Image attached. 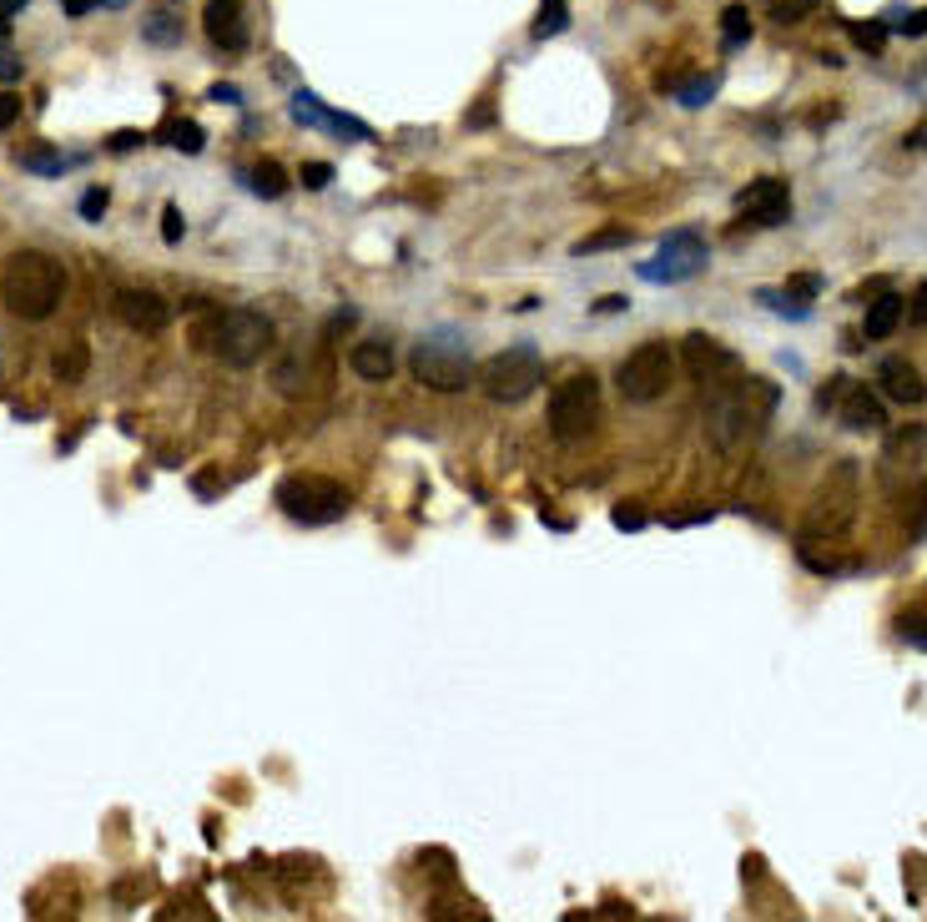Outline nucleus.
<instances>
[{
	"label": "nucleus",
	"instance_id": "412c9836",
	"mask_svg": "<svg viewBox=\"0 0 927 922\" xmlns=\"http://www.w3.org/2000/svg\"><path fill=\"white\" fill-rule=\"evenodd\" d=\"M247 187H252L257 197H283V192H288V172H283L278 162H257L252 177H247Z\"/></svg>",
	"mask_w": 927,
	"mask_h": 922
},
{
	"label": "nucleus",
	"instance_id": "e433bc0d",
	"mask_svg": "<svg viewBox=\"0 0 927 922\" xmlns=\"http://www.w3.org/2000/svg\"><path fill=\"white\" fill-rule=\"evenodd\" d=\"M706 519H716V509H686V514H666V524H671V530H686V524H706Z\"/></svg>",
	"mask_w": 927,
	"mask_h": 922
},
{
	"label": "nucleus",
	"instance_id": "2f4dec72",
	"mask_svg": "<svg viewBox=\"0 0 927 922\" xmlns=\"http://www.w3.org/2000/svg\"><path fill=\"white\" fill-rule=\"evenodd\" d=\"M106 207H111V192H106V187H91V192L81 197V217H86V222H96Z\"/></svg>",
	"mask_w": 927,
	"mask_h": 922
},
{
	"label": "nucleus",
	"instance_id": "c756f323",
	"mask_svg": "<svg viewBox=\"0 0 927 922\" xmlns=\"http://www.w3.org/2000/svg\"><path fill=\"white\" fill-rule=\"evenodd\" d=\"M676 96H681V106H691V111H696V106H706V101L716 96V76H696V81H691V86H681Z\"/></svg>",
	"mask_w": 927,
	"mask_h": 922
},
{
	"label": "nucleus",
	"instance_id": "dca6fc26",
	"mask_svg": "<svg viewBox=\"0 0 927 922\" xmlns=\"http://www.w3.org/2000/svg\"><path fill=\"white\" fill-rule=\"evenodd\" d=\"M877 383H882L887 399L902 404V409H912V404L927 399V383H922V373H917L912 358H882V363H877Z\"/></svg>",
	"mask_w": 927,
	"mask_h": 922
},
{
	"label": "nucleus",
	"instance_id": "39448f33",
	"mask_svg": "<svg viewBox=\"0 0 927 922\" xmlns=\"http://www.w3.org/2000/svg\"><path fill=\"white\" fill-rule=\"evenodd\" d=\"M676 378V353L666 338H645L640 348H630L615 368V383H620V399L630 404H655L666 399V388Z\"/></svg>",
	"mask_w": 927,
	"mask_h": 922
},
{
	"label": "nucleus",
	"instance_id": "72a5a7b5",
	"mask_svg": "<svg viewBox=\"0 0 927 922\" xmlns=\"http://www.w3.org/2000/svg\"><path fill=\"white\" fill-rule=\"evenodd\" d=\"M16 121H21V96L0 86V131H6V126H16Z\"/></svg>",
	"mask_w": 927,
	"mask_h": 922
},
{
	"label": "nucleus",
	"instance_id": "79ce46f5",
	"mask_svg": "<svg viewBox=\"0 0 927 922\" xmlns=\"http://www.w3.org/2000/svg\"><path fill=\"white\" fill-rule=\"evenodd\" d=\"M21 71H26V66H21L16 56H6V51H0V81L11 86V81H21Z\"/></svg>",
	"mask_w": 927,
	"mask_h": 922
},
{
	"label": "nucleus",
	"instance_id": "1a4fd4ad",
	"mask_svg": "<svg viewBox=\"0 0 927 922\" xmlns=\"http://www.w3.org/2000/svg\"><path fill=\"white\" fill-rule=\"evenodd\" d=\"M540 383H545V363L535 348H504L479 368V388L494 404H524Z\"/></svg>",
	"mask_w": 927,
	"mask_h": 922
},
{
	"label": "nucleus",
	"instance_id": "a211bd4d",
	"mask_svg": "<svg viewBox=\"0 0 927 922\" xmlns=\"http://www.w3.org/2000/svg\"><path fill=\"white\" fill-rule=\"evenodd\" d=\"M902 313H907V303H902L897 293H877V298L867 303V318H862V333H867L872 343H882V338H892V333H897V323H902Z\"/></svg>",
	"mask_w": 927,
	"mask_h": 922
},
{
	"label": "nucleus",
	"instance_id": "a878e982",
	"mask_svg": "<svg viewBox=\"0 0 927 922\" xmlns=\"http://www.w3.org/2000/svg\"><path fill=\"white\" fill-rule=\"evenodd\" d=\"M21 167L41 172V177H61V172L76 167V157H66V152H21Z\"/></svg>",
	"mask_w": 927,
	"mask_h": 922
},
{
	"label": "nucleus",
	"instance_id": "a18cd8bd",
	"mask_svg": "<svg viewBox=\"0 0 927 922\" xmlns=\"http://www.w3.org/2000/svg\"><path fill=\"white\" fill-rule=\"evenodd\" d=\"M212 101H227V106H237V101H242V91H237V86H212Z\"/></svg>",
	"mask_w": 927,
	"mask_h": 922
},
{
	"label": "nucleus",
	"instance_id": "c9c22d12",
	"mask_svg": "<svg viewBox=\"0 0 927 922\" xmlns=\"http://www.w3.org/2000/svg\"><path fill=\"white\" fill-rule=\"evenodd\" d=\"M786 293H797V298H817V293H822V278H817V273H802V278H791V283H786Z\"/></svg>",
	"mask_w": 927,
	"mask_h": 922
},
{
	"label": "nucleus",
	"instance_id": "c85d7f7f",
	"mask_svg": "<svg viewBox=\"0 0 927 922\" xmlns=\"http://www.w3.org/2000/svg\"><path fill=\"white\" fill-rule=\"evenodd\" d=\"M847 31H852V41H857L862 51H872V56L887 46V26H882V21H852Z\"/></svg>",
	"mask_w": 927,
	"mask_h": 922
},
{
	"label": "nucleus",
	"instance_id": "f3484780",
	"mask_svg": "<svg viewBox=\"0 0 927 922\" xmlns=\"http://www.w3.org/2000/svg\"><path fill=\"white\" fill-rule=\"evenodd\" d=\"M348 368H353L358 378H368V383H383V378L393 373V348H388L383 338H363V343H353Z\"/></svg>",
	"mask_w": 927,
	"mask_h": 922
},
{
	"label": "nucleus",
	"instance_id": "5701e85b",
	"mask_svg": "<svg viewBox=\"0 0 927 922\" xmlns=\"http://www.w3.org/2000/svg\"><path fill=\"white\" fill-rule=\"evenodd\" d=\"M812 11H822V0H766V16H771L776 26H797V21H807Z\"/></svg>",
	"mask_w": 927,
	"mask_h": 922
},
{
	"label": "nucleus",
	"instance_id": "f257e3e1",
	"mask_svg": "<svg viewBox=\"0 0 927 922\" xmlns=\"http://www.w3.org/2000/svg\"><path fill=\"white\" fill-rule=\"evenodd\" d=\"M781 404V393L771 378H736V383H716L711 399H706V439L721 454H741L746 444L761 439V429L771 424Z\"/></svg>",
	"mask_w": 927,
	"mask_h": 922
},
{
	"label": "nucleus",
	"instance_id": "6e6552de",
	"mask_svg": "<svg viewBox=\"0 0 927 922\" xmlns=\"http://www.w3.org/2000/svg\"><path fill=\"white\" fill-rule=\"evenodd\" d=\"M409 368H414V378H419L424 388H434V393H459V388L474 383L469 343H459L454 333H434V338H424V343L414 348Z\"/></svg>",
	"mask_w": 927,
	"mask_h": 922
},
{
	"label": "nucleus",
	"instance_id": "f704fd0d",
	"mask_svg": "<svg viewBox=\"0 0 927 922\" xmlns=\"http://www.w3.org/2000/svg\"><path fill=\"white\" fill-rule=\"evenodd\" d=\"M842 393H847V378L837 373V378H827V388L817 393V404H822V409H837V404H842Z\"/></svg>",
	"mask_w": 927,
	"mask_h": 922
},
{
	"label": "nucleus",
	"instance_id": "37998d69",
	"mask_svg": "<svg viewBox=\"0 0 927 922\" xmlns=\"http://www.w3.org/2000/svg\"><path fill=\"white\" fill-rule=\"evenodd\" d=\"M640 524H645L640 509H615V530H640Z\"/></svg>",
	"mask_w": 927,
	"mask_h": 922
},
{
	"label": "nucleus",
	"instance_id": "2eb2a0df",
	"mask_svg": "<svg viewBox=\"0 0 927 922\" xmlns=\"http://www.w3.org/2000/svg\"><path fill=\"white\" fill-rule=\"evenodd\" d=\"M837 419H842L852 434H882V429H887V409H882V399H877L867 383H847L842 404H837Z\"/></svg>",
	"mask_w": 927,
	"mask_h": 922
},
{
	"label": "nucleus",
	"instance_id": "cd10ccee",
	"mask_svg": "<svg viewBox=\"0 0 927 922\" xmlns=\"http://www.w3.org/2000/svg\"><path fill=\"white\" fill-rule=\"evenodd\" d=\"M625 242H630V227H605V232L580 237V242H575V257H585V252H605V247H625Z\"/></svg>",
	"mask_w": 927,
	"mask_h": 922
},
{
	"label": "nucleus",
	"instance_id": "4be33fe9",
	"mask_svg": "<svg viewBox=\"0 0 927 922\" xmlns=\"http://www.w3.org/2000/svg\"><path fill=\"white\" fill-rule=\"evenodd\" d=\"M570 26V0H540V21H535V41H550Z\"/></svg>",
	"mask_w": 927,
	"mask_h": 922
},
{
	"label": "nucleus",
	"instance_id": "c03bdc74",
	"mask_svg": "<svg viewBox=\"0 0 927 922\" xmlns=\"http://www.w3.org/2000/svg\"><path fill=\"white\" fill-rule=\"evenodd\" d=\"M96 6H101V0H61V11H66L71 21H81V16H86V11H96Z\"/></svg>",
	"mask_w": 927,
	"mask_h": 922
},
{
	"label": "nucleus",
	"instance_id": "473e14b6",
	"mask_svg": "<svg viewBox=\"0 0 927 922\" xmlns=\"http://www.w3.org/2000/svg\"><path fill=\"white\" fill-rule=\"evenodd\" d=\"M328 182H333V167H328V162H308V167H303V187H308V192H323Z\"/></svg>",
	"mask_w": 927,
	"mask_h": 922
},
{
	"label": "nucleus",
	"instance_id": "9b49d317",
	"mask_svg": "<svg viewBox=\"0 0 927 922\" xmlns=\"http://www.w3.org/2000/svg\"><path fill=\"white\" fill-rule=\"evenodd\" d=\"M736 212L751 222V227H781L791 222V187L781 177H756L741 197H736Z\"/></svg>",
	"mask_w": 927,
	"mask_h": 922
},
{
	"label": "nucleus",
	"instance_id": "9d476101",
	"mask_svg": "<svg viewBox=\"0 0 927 922\" xmlns=\"http://www.w3.org/2000/svg\"><path fill=\"white\" fill-rule=\"evenodd\" d=\"M706 262H711L706 237L691 232V227H681V232H666V237H660L655 257L640 262V278H645V283H666V288H671V283H691L696 273H706Z\"/></svg>",
	"mask_w": 927,
	"mask_h": 922
},
{
	"label": "nucleus",
	"instance_id": "423d86ee",
	"mask_svg": "<svg viewBox=\"0 0 927 922\" xmlns=\"http://www.w3.org/2000/svg\"><path fill=\"white\" fill-rule=\"evenodd\" d=\"M273 504L293 524H333V519L348 514V489L338 479H323V474H288L273 489Z\"/></svg>",
	"mask_w": 927,
	"mask_h": 922
},
{
	"label": "nucleus",
	"instance_id": "4468645a",
	"mask_svg": "<svg viewBox=\"0 0 927 922\" xmlns=\"http://www.w3.org/2000/svg\"><path fill=\"white\" fill-rule=\"evenodd\" d=\"M202 31H207L212 46H222V51H232V56L247 51V41H252L242 0H207V6H202Z\"/></svg>",
	"mask_w": 927,
	"mask_h": 922
},
{
	"label": "nucleus",
	"instance_id": "a19ab883",
	"mask_svg": "<svg viewBox=\"0 0 927 922\" xmlns=\"http://www.w3.org/2000/svg\"><path fill=\"white\" fill-rule=\"evenodd\" d=\"M21 6H31V0H0V36H11V16H16Z\"/></svg>",
	"mask_w": 927,
	"mask_h": 922
},
{
	"label": "nucleus",
	"instance_id": "58836bf2",
	"mask_svg": "<svg viewBox=\"0 0 927 922\" xmlns=\"http://www.w3.org/2000/svg\"><path fill=\"white\" fill-rule=\"evenodd\" d=\"M907 318H912L917 328H927V283L912 288V308H907Z\"/></svg>",
	"mask_w": 927,
	"mask_h": 922
},
{
	"label": "nucleus",
	"instance_id": "7c9ffc66",
	"mask_svg": "<svg viewBox=\"0 0 927 922\" xmlns=\"http://www.w3.org/2000/svg\"><path fill=\"white\" fill-rule=\"evenodd\" d=\"M897 21H887L892 31H902V36H927V11H892Z\"/></svg>",
	"mask_w": 927,
	"mask_h": 922
},
{
	"label": "nucleus",
	"instance_id": "f8f14e48",
	"mask_svg": "<svg viewBox=\"0 0 927 922\" xmlns=\"http://www.w3.org/2000/svg\"><path fill=\"white\" fill-rule=\"evenodd\" d=\"M681 353H686V373H691L701 388H716L721 378H736V373H741V358H736L726 343H716L711 333H691V338L681 343Z\"/></svg>",
	"mask_w": 927,
	"mask_h": 922
},
{
	"label": "nucleus",
	"instance_id": "b1692460",
	"mask_svg": "<svg viewBox=\"0 0 927 922\" xmlns=\"http://www.w3.org/2000/svg\"><path fill=\"white\" fill-rule=\"evenodd\" d=\"M902 524H907V535L927 530V479H912V494L902 504Z\"/></svg>",
	"mask_w": 927,
	"mask_h": 922
},
{
	"label": "nucleus",
	"instance_id": "bb28decb",
	"mask_svg": "<svg viewBox=\"0 0 927 922\" xmlns=\"http://www.w3.org/2000/svg\"><path fill=\"white\" fill-rule=\"evenodd\" d=\"M162 137H167V147H177V152H187V157H197V152H202V142H207L197 121H172V126L162 131Z\"/></svg>",
	"mask_w": 927,
	"mask_h": 922
},
{
	"label": "nucleus",
	"instance_id": "f03ea898",
	"mask_svg": "<svg viewBox=\"0 0 927 922\" xmlns=\"http://www.w3.org/2000/svg\"><path fill=\"white\" fill-rule=\"evenodd\" d=\"M66 298V268L41 252V247H21L6 257V268H0V303H6L16 318L26 323H41L61 308Z\"/></svg>",
	"mask_w": 927,
	"mask_h": 922
},
{
	"label": "nucleus",
	"instance_id": "ea45409f",
	"mask_svg": "<svg viewBox=\"0 0 927 922\" xmlns=\"http://www.w3.org/2000/svg\"><path fill=\"white\" fill-rule=\"evenodd\" d=\"M106 147H111V152H131V147H142V131H116Z\"/></svg>",
	"mask_w": 927,
	"mask_h": 922
},
{
	"label": "nucleus",
	"instance_id": "aec40b11",
	"mask_svg": "<svg viewBox=\"0 0 927 922\" xmlns=\"http://www.w3.org/2000/svg\"><path fill=\"white\" fill-rule=\"evenodd\" d=\"M86 358H91V353H86V343L76 338V343H66V348H61V353L51 358V373H56L61 383H81V373H86Z\"/></svg>",
	"mask_w": 927,
	"mask_h": 922
},
{
	"label": "nucleus",
	"instance_id": "49530a36",
	"mask_svg": "<svg viewBox=\"0 0 927 922\" xmlns=\"http://www.w3.org/2000/svg\"><path fill=\"white\" fill-rule=\"evenodd\" d=\"M595 308H600V313H620V308H625V298H600Z\"/></svg>",
	"mask_w": 927,
	"mask_h": 922
},
{
	"label": "nucleus",
	"instance_id": "20e7f679",
	"mask_svg": "<svg viewBox=\"0 0 927 922\" xmlns=\"http://www.w3.org/2000/svg\"><path fill=\"white\" fill-rule=\"evenodd\" d=\"M857 504H862V469L857 459H837L802 514V540H847V530L857 524Z\"/></svg>",
	"mask_w": 927,
	"mask_h": 922
},
{
	"label": "nucleus",
	"instance_id": "7ed1b4c3",
	"mask_svg": "<svg viewBox=\"0 0 927 922\" xmlns=\"http://www.w3.org/2000/svg\"><path fill=\"white\" fill-rule=\"evenodd\" d=\"M273 318L257 313V308H227V313H212L202 328H197V348H212L227 368H252L273 353Z\"/></svg>",
	"mask_w": 927,
	"mask_h": 922
},
{
	"label": "nucleus",
	"instance_id": "393cba45",
	"mask_svg": "<svg viewBox=\"0 0 927 922\" xmlns=\"http://www.w3.org/2000/svg\"><path fill=\"white\" fill-rule=\"evenodd\" d=\"M142 36H147L152 46H177V41H182V21H177L172 11H157L152 21H142Z\"/></svg>",
	"mask_w": 927,
	"mask_h": 922
},
{
	"label": "nucleus",
	"instance_id": "6ab92c4d",
	"mask_svg": "<svg viewBox=\"0 0 927 922\" xmlns=\"http://www.w3.org/2000/svg\"><path fill=\"white\" fill-rule=\"evenodd\" d=\"M751 41V11L746 6H726L721 11V51H741Z\"/></svg>",
	"mask_w": 927,
	"mask_h": 922
},
{
	"label": "nucleus",
	"instance_id": "de8ad7c7",
	"mask_svg": "<svg viewBox=\"0 0 927 922\" xmlns=\"http://www.w3.org/2000/svg\"><path fill=\"white\" fill-rule=\"evenodd\" d=\"M907 147H927V126H922V131H912V142H907Z\"/></svg>",
	"mask_w": 927,
	"mask_h": 922
},
{
	"label": "nucleus",
	"instance_id": "4c0bfd02",
	"mask_svg": "<svg viewBox=\"0 0 927 922\" xmlns=\"http://www.w3.org/2000/svg\"><path fill=\"white\" fill-rule=\"evenodd\" d=\"M182 232H187L182 212H177V207H167V212H162V237H167V242H182Z\"/></svg>",
	"mask_w": 927,
	"mask_h": 922
},
{
	"label": "nucleus",
	"instance_id": "ddd939ff",
	"mask_svg": "<svg viewBox=\"0 0 927 922\" xmlns=\"http://www.w3.org/2000/svg\"><path fill=\"white\" fill-rule=\"evenodd\" d=\"M111 308H116V318H121L131 333H162V328L172 323V303H167L162 293H152V288H121V293L111 298Z\"/></svg>",
	"mask_w": 927,
	"mask_h": 922
},
{
	"label": "nucleus",
	"instance_id": "0eeeda50",
	"mask_svg": "<svg viewBox=\"0 0 927 922\" xmlns=\"http://www.w3.org/2000/svg\"><path fill=\"white\" fill-rule=\"evenodd\" d=\"M595 424H600V383H595V373L560 378L555 393H550V434L560 444H580V439L595 434Z\"/></svg>",
	"mask_w": 927,
	"mask_h": 922
}]
</instances>
